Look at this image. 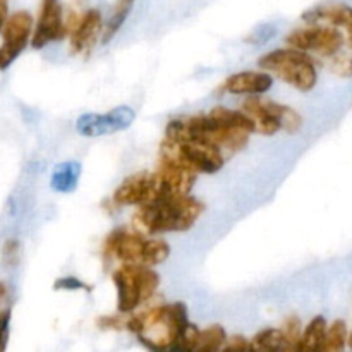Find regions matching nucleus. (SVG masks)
<instances>
[{"label": "nucleus", "mask_w": 352, "mask_h": 352, "mask_svg": "<svg viewBox=\"0 0 352 352\" xmlns=\"http://www.w3.org/2000/svg\"><path fill=\"white\" fill-rule=\"evenodd\" d=\"M241 110L253 120L256 133L263 134V136H274L278 131H282L280 117H278L280 103L263 100L261 96H250L248 100H244Z\"/></svg>", "instance_id": "13"}, {"label": "nucleus", "mask_w": 352, "mask_h": 352, "mask_svg": "<svg viewBox=\"0 0 352 352\" xmlns=\"http://www.w3.org/2000/svg\"><path fill=\"white\" fill-rule=\"evenodd\" d=\"M282 332V352H296L301 340L302 323L296 315L287 316L280 327Z\"/></svg>", "instance_id": "24"}, {"label": "nucleus", "mask_w": 352, "mask_h": 352, "mask_svg": "<svg viewBox=\"0 0 352 352\" xmlns=\"http://www.w3.org/2000/svg\"><path fill=\"white\" fill-rule=\"evenodd\" d=\"M160 157L168 158L182 165L188 170L198 174H215L226 164V155L222 150L198 140L167 141L160 146Z\"/></svg>", "instance_id": "4"}, {"label": "nucleus", "mask_w": 352, "mask_h": 352, "mask_svg": "<svg viewBox=\"0 0 352 352\" xmlns=\"http://www.w3.org/2000/svg\"><path fill=\"white\" fill-rule=\"evenodd\" d=\"M280 124L282 129L287 131L289 134H294L302 127V117L291 107L280 105Z\"/></svg>", "instance_id": "26"}, {"label": "nucleus", "mask_w": 352, "mask_h": 352, "mask_svg": "<svg viewBox=\"0 0 352 352\" xmlns=\"http://www.w3.org/2000/svg\"><path fill=\"white\" fill-rule=\"evenodd\" d=\"M248 351V339L243 336H232L227 339L226 346L220 349V352H246Z\"/></svg>", "instance_id": "31"}, {"label": "nucleus", "mask_w": 352, "mask_h": 352, "mask_svg": "<svg viewBox=\"0 0 352 352\" xmlns=\"http://www.w3.org/2000/svg\"><path fill=\"white\" fill-rule=\"evenodd\" d=\"M119 315H131L158 291L160 275L144 265H120L112 274Z\"/></svg>", "instance_id": "3"}, {"label": "nucleus", "mask_w": 352, "mask_h": 352, "mask_svg": "<svg viewBox=\"0 0 352 352\" xmlns=\"http://www.w3.org/2000/svg\"><path fill=\"white\" fill-rule=\"evenodd\" d=\"M168 256H170V246H168L167 241L157 239V237H146L141 265L150 268L158 267V265L165 263Z\"/></svg>", "instance_id": "22"}, {"label": "nucleus", "mask_w": 352, "mask_h": 352, "mask_svg": "<svg viewBox=\"0 0 352 352\" xmlns=\"http://www.w3.org/2000/svg\"><path fill=\"white\" fill-rule=\"evenodd\" d=\"M124 315H103L96 320V327L102 330H122L124 329Z\"/></svg>", "instance_id": "29"}, {"label": "nucleus", "mask_w": 352, "mask_h": 352, "mask_svg": "<svg viewBox=\"0 0 352 352\" xmlns=\"http://www.w3.org/2000/svg\"><path fill=\"white\" fill-rule=\"evenodd\" d=\"M347 346H349V347H352V330H351L349 337H347Z\"/></svg>", "instance_id": "34"}, {"label": "nucleus", "mask_w": 352, "mask_h": 352, "mask_svg": "<svg viewBox=\"0 0 352 352\" xmlns=\"http://www.w3.org/2000/svg\"><path fill=\"white\" fill-rule=\"evenodd\" d=\"M164 196L160 184L155 174L141 172V174L129 175L126 181L120 182L113 191L112 201L116 206H136L141 208L144 205L155 203Z\"/></svg>", "instance_id": "9"}, {"label": "nucleus", "mask_w": 352, "mask_h": 352, "mask_svg": "<svg viewBox=\"0 0 352 352\" xmlns=\"http://www.w3.org/2000/svg\"><path fill=\"white\" fill-rule=\"evenodd\" d=\"M302 21L308 24L327 23L332 28H346L352 33V7L344 2H327L311 7L302 14Z\"/></svg>", "instance_id": "15"}, {"label": "nucleus", "mask_w": 352, "mask_h": 352, "mask_svg": "<svg viewBox=\"0 0 352 352\" xmlns=\"http://www.w3.org/2000/svg\"><path fill=\"white\" fill-rule=\"evenodd\" d=\"M206 116H208L210 119L215 120V122L229 127V129L244 131V133L248 134L256 133L254 122L243 112V110H234V109H227V107H222V105H217L213 107Z\"/></svg>", "instance_id": "17"}, {"label": "nucleus", "mask_w": 352, "mask_h": 352, "mask_svg": "<svg viewBox=\"0 0 352 352\" xmlns=\"http://www.w3.org/2000/svg\"><path fill=\"white\" fill-rule=\"evenodd\" d=\"M34 19L28 10H16L7 17L2 28L0 47V71H6L21 54L33 36Z\"/></svg>", "instance_id": "6"}, {"label": "nucleus", "mask_w": 352, "mask_h": 352, "mask_svg": "<svg viewBox=\"0 0 352 352\" xmlns=\"http://www.w3.org/2000/svg\"><path fill=\"white\" fill-rule=\"evenodd\" d=\"M17 251H19V243L16 239H9L3 244V258L7 261H14L17 256Z\"/></svg>", "instance_id": "32"}, {"label": "nucleus", "mask_w": 352, "mask_h": 352, "mask_svg": "<svg viewBox=\"0 0 352 352\" xmlns=\"http://www.w3.org/2000/svg\"><path fill=\"white\" fill-rule=\"evenodd\" d=\"M0 313H2V311H0Z\"/></svg>", "instance_id": "36"}, {"label": "nucleus", "mask_w": 352, "mask_h": 352, "mask_svg": "<svg viewBox=\"0 0 352 352\" xmlns=\"http://www.w3.org/2000/svg\"><path fill=\"white\" fill-rule=\"evenodd\" d=\"M103 16L98 9H88L81 12L79 21L69 33V47L76 55L89 54L103 33Z\"/></svg>", "instance_id": "11"}, {"label": "nucleus", "mask_w": 352, "mask_h": 352, "mask_svg": "<svg viewBox=\"0 0 352 352\" xmlns=\"http://www.w3.org/2000/svg\"><path fill=\"white\" fill-rule=\"evenodd\" d=\"M144 243L146 236L143 232L119 227L113 229L103 241V258L105 260L116 258L120 265H141Z\"/></svg>", "instance_id": "10"}, {"label": "nucleus", "mask_w": 352, "mask_h": 352, "mask_svg": "<svg viewBox=\"0 0 352 352\" xmlns=\"http://www.w3.org/2000/svg\"><path fill=\"white\" fill-rule=\"evenodd\" d=\"M329 69L332 74H336L340 79L352 78V55L347 52L340 50L333 57L329 58Z\"/></svg>", "instance_id": "25"}, {"label": "nucleus", "mask_w": 352, "mask_h": 352, "mask_svg": "<svg viewBox=\"0 0 352 352\" xmlns=\"http://www.w3.org/2000/svg\"><path fill=\"white\" fill-rule=\"evenodd\" d=\"M274 88V76L263 71H243L229 76L220 86V91L230 95L261 96Z\"/></svg>", "instance_id": "14"}, {"label": "nucleus", "mask_w": 352, "mask_h": 352, "mask_svg": "<svg viewBox=\"0 0 352 352\" xmlns=\"http://www.w3.org/2000/svg\"><path fill=\"white\" fill-rule=\"evenodd\" d=\"M347 43H349V47L352 50V33H349V36H347Z\"/></svg>", "instance_id": "35"}, {"label": "nucleus", "mask_w": 352, "mask_h": 352, "mask_svg": "<svg viewBox=\"0 0 352 352\" xmlns=\"http://www.w3.org/2000/svg\"><path fill=\"white\" fill-rule=\"evenodd\" d=\"M227 332L222 325H210L199 330L198 340L191 352H220L227 342Z\"/></svg>", "instance_id": "20"}, {"label": "nucleus", "mask_w": 352, "mask_h": 352, "mask_svg": "<svg viewBox=\"0 0 352 352\" xmlns=\"http://www.w3.org/2000/svg\"><path fill=\"white\" fill-rule=\"evenodd\" d=\"M79 179H81V164L79 162H60V164L55 165L54 172H52L50 188L60 195H69V192L76 191Z\"/></svg>", "instance_id": "16"}, {"label": "nucleus", "mask_w": 352, "mask_h": 352, "mask_svg": "<svg viewBox=\"0 0 352 352\" xmlns=\"http://www.w3.org/2000/svg\"><path fill=\"white\" fill-rule=\"evenodd\" d=\"M7 17H9V0H0V33H2Z\"/></svg>", "instance_id": "33"}, {"label": "nucleus", "mask_w": 352, "mask_h": 352, "mask_svg": "<svg viewBox=\"0 0 352 352\" xmlns=\"http://www.w3.org/2000/svg\"><path fill=\"white\" fill-rule=\"evenodd\" d=\"M134 3H136V0H116V3L112 7V12H110V17L103 24L102 43H110L116 38V34L119 33L120 28L124 26V23L129 17Z\"/></svg>", "instance_id": "19"}, {"label": "nucleus", "mask_w": 352, "mask_h": 352, "mask_svg": "<svg viewBox=\"0 0 352 352\" xmlns=\"http://www.w3.org/2000/svg\"><path fill=\"white\" fill-rule=\"evenodd\" d=\"M260 71L277 76L289 86L302 93L311 91L318 82V69L315 58L294 48H275L258 58Z\"/></svg>", "instance_id": "2"}, {"label": "nucleus", "mask_w": 352, "mask_h": 352, "mask_svg": "<svg viewBox=\"0 0 352 352\" xmlns=\"http://www.w3.org/2000/svg\"><path fill=\"white\" fill-rule=\"evenodd\" d=\"M246 352H282L280 329H263L248 340Z\"/></svg>", "instance_id": "21"}, {"label": "nucleus", "mask_w": 352, "mask_h": 352, "mask_svg": "<svg viewBox=\"0 0 352 352\" xmlns=\"http://www.w3.org/2000/svg\"><path fill=\"white\" fill-rule=\"evenodd\" d=\"M55 291H86L91 292V287L88 284H85L82 280H79L74 275H67V277H60L55 280L54 284Z\"/></svg>", "instance_id": "28"}, {"label": "nucleus", "mask_w": 352, "mask_h": 352, "mask_svg": "<svg viewBox=\"0 0 352 352\" xmlns=\"http://www.w3.org/2000/svg\"><path fill=\"white\" fill-rule=\"evenodd\" d=\"M344 34L337 28L309 24L306 28H298L285 36V45L305 54H316L320 57L330 58L339 54L344 47Z\"/></svg>", "instance_id": "5"}, {"label": "nucleus", "mask_w": 352, "mask_h": 352, "mask_svg": "<svg viewBox=\"0 0 352 352\" xmlns=\"http://www.w3.org/2000/svg\"><path fill=\"white\" fill-rule=\"evenodd\" d=\"M67 38L65 12L60 0H41L38 19L33 28L31 47L41 50L47 45L57 43Z\"/></svg>", "instance_id": "8"}, {"label": "nucleus", "mask_w": 352, "mask_h": 352, "mask_svg": "<svg viewBox=\"0 0 352 352\" xmlns=\"http://www.w3.org/2000/svg\"><path fill=\"white\" fill-rule=\"evenodd\" d=\"M134 119V109L129 105H120L107 113H82L76 120V131L85 138H102L129 129Z\"/></svg>", "instance_id": "7"}, {"label": "nucleus", "mask_w": 352, "mask_h": 352, "mask_svg": "<svg viewBox=\"0 0 352 352\" xmlns=\"http://www.w3.org/2000/svg\"><path fill=\"white\" fill-rule=\"evenodd\" d=\"M347 325L344 320H336L332 325L327 329L325 340H323L322 351L320 352H346L347 347Z\"/></svg>", "instance_id": "23"}, {"label": "nucleus", "mask_w": 352, "mask_h": 352, "mask_svg": "<svg viewBox=\"0 0 352 352\" xmlns=\"http://www.w3.org/2000/svg\"><path fill=\"white\" fill-rule=\"evenodd\" d=\"M10 330V309H3L0 313V352H6L7 342H9Z\"/></svg>", "instance_id": "30"}, {"label": "nucleus", "mask_w": 352, "mask_h": 352, "mask_svg": "<svg viewBox=\"0 0 352 352\" xmlns=\"http://www.w3.org/2000/svg\"><path fill=\"white\" fill-rule=\"evenodd\" d=\"M327 329H329V323L323 316H315L311 322L306 325V329H302L301 340H299V346L296 352H320L322 351L323 340H325Z\"/></svg>", "instance_id": "18"}, {"label": "nucleus", "mask_w": 352, "mask_h": 352, "mask_svg": "<svg viewBox=\"0 0 352 352\" xmlns=\"http://www.w3.org/2000/svg\"><path fill=\"white\" fill-rule=\"evenodd\" d=\"M157 177L158 184H160L164 196L174 195H191V189L196 184V174L195 172L188 170L182 165L175 164V162L168 160V158L160 157L158 160L157 170L153 172Z\"/></svg>", "instance_id": "12"}, {"label": "nucleus", "mask_w": 352, "mask_h": 352, "mask_svg": "<svg viewBox=\"0 0 352 352\" xmlns=\"http://www.w3.org/2000/svg\"><path fill=\"white\" fill-rule=\"evenodd\" d=\"M205 212V205L191 195L162 196L155 203L138 208L136 222L151 236L186 232Z\"/></svg>", "instance_id": "1"}, {"label": "nucleus", "mask_w": 352, "mask_h": 352, "mask_svg": "<svg viewBox=\"0 0 352 352\" xmlns=\"http://www.w3.org/2000/svg\"><path fill=\"white\" fill-rule=\"evenodd\" d=\"M275 34H277V26H275V24H261V26H258L250 36H246L244 41L250 45H263L267 43V41H270Z\"/></svg>", "instance_id": "27"}]
</instances>
